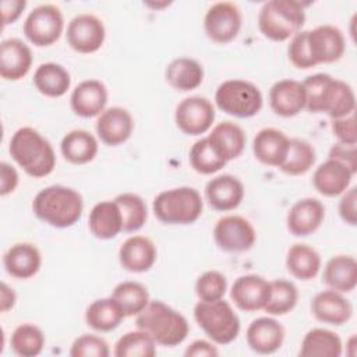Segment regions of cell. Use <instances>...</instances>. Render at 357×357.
Here are the masks:
<instances>
[{"instance_id":"cell-34","label":"cell","mask_w":357,"mask_h":357,"mask_svg":"<svg viewBox=\"0 0 357 357\" xmlns=\"http://www.w3.org/2000/svg\"><path fill=\"white\" fill-rule=\"evenodd\" d=\"M33 85L47 98H60L71 86L70 73L59 63H42L33 73Z\"/></svg>"},{"instance_id":"cell-46","label":"cell","mask_w":357,"mask_h":357,"mask_svg":"<svg viewBox=\"0 0 357 357\" xmlns=\"http://www.w3.org/2000/svg\"><path fill=\"white\" fill-rule=\"evenodd\" d=\"M287 57L290 63L297 68L308 70L315 67L307 43V31H300L290 39L287 46Z\"/></svg>"},{"instance_id":"cell-41","label":"cell","mask_w":357,"mask_h":357,"mask_svg":"<svg viewBox=\"0 0 357 357\" xmlns=\"http://www.w3.org/2000/svg\"><path fill=\"white\" fill-rule=\"evenodd\" d=\"M271 293L264 308L269 315H286L294 310L298 301V290L296 284L286 279L271 280Z\"/></svg>"},{"instance_id":"cell-19","label":"cell","mask_w":357,"mask_h":357,"mask_svg":"<svg viewBox=\"0 0 357 357\" xmlns=\"http://www.w3.org/2000/svg\"><path fill=\"white\" fill-rule=\"evenodd\" d=\"M107 88L99 79L81 81L71 92V110L84 119L98 117L107 105Z\"/></svg>"},{"instance_id":"cell-20","label":"cell","mask_w":357,"mask_h":357,"mask_svg":"<svg viewBox=\"0 0 357 357\" xmlns=\"http://www.w3.org/2000/svg\"><path fill=\"white\" fill-rule=\"evenodd\" d=\"M31 47L18 38L4 39L0 45V77L6 81L24 78L32 67Z\"/></svg>"},{"instance_id":"cell-26","label":"cell","mask_w":357,"mask_h":357,"mask_svg":"<svg viewBox=\"0 0 357 357\" xmlns=\"http://www.w3.org/2000/svg\"><path fill=\"white\" fill-rule=\"evenodd\" d=\"M353 176L354 173L346 165L328 158L315 169L312 185L324 197H337L350 187Z\"/></svg>"},{"instance_id":"cell-25","label":"cell","mask_w":357,"mask_h":357,"mask_svg":"<svg viewBox=\"0 0 357 357\" xmlns=\"http://www.w3.org/2000/svg\"><path fill=\"white\" fill-rule=\"evenodd\" d=\"M290 138L280 130L265 127L259 130L252 139V152L255 159L266 166L280 167L289 151Z\"/></svg>"},{"instance_id":"cell-3","label":"cell","mask_w":357,"mask_h":357,"mask_svg":"<svg viewBox=\"0 0 357 357\" xmlns=\"http://www.w3.org/2000/svg\"><path fill=\"white\" fill-rule=\"evenodd\" d=\"M8 152L14 162L31 177H46L54 170V149L33 127L18 128L10 139Z\"/></svg>"},{"instance_id":"cell-28","label":"cell","mask_w":357,"mask_h":357,"mask_svg":"<svg viewBox=\"0 0 357 357\" xmlns=\"http://www.w3.org/2000/svg\"><path fill=\"white\" fill-rule=\"evenodd\" d=\"M206 138L219 156L226 162L234 160L243 153L247 139L243 128L233 121L218 123Z\"/></svg>"},{"instance_id":"cell-16","label":"cell","mask_w":357,"mask_h":357,"mask_svg":"<svg viewBox=\"0 0 357 357\" xmlns=\"http://www.w3.org/2000/svg\"><path fill=\"white\" fill-rule=\"evenodd\" d=\"M325 219V206L318 198L307 197L296 201L286 216L287 230L296 237L315 233Z\"/></svg>"},{"instance_id":"cell-14","label":"cell","mask_w":357,"mask_h":357,"mask_svg":"<svg viewBox=\"0 0 357 357\" xmlns=\"http://www.w3.org/2000/svg\"><path fill=\"white\" fill-rule=\"evenodd\" d=\"M307 43L315 66L335 63L342 59L346 50L343 32L331 24L318 25L307 31Z\"/></svg>"},{"instance_id":"cell-9","label":"cell","mask_w":357,"mask_h":357,"mask_svg":"<svg viewBox=\"0 0 357 357\" xmlns=\"http://www.w3.org/2000/svg\"><path fill=\"white\" fill-rule=\"evenodd\" d=\"M25 38L38 47L53 45L64 29V17L54 4H40L26 15L24 21Z\"/></svg>"},{"instance_id":"cell-30","label":"cell","mask_w":357,"mask_h":357,"mask_svg":"<svg viewBox=\"0 0 357 357\" xmlns=\"http://www.w3.org/2000/svg\"><path fill=\"white\" fill-rule=\"evenodd\" d=\"M88 227L93 237L99 240H112L123 231V218L116 201L95 204L89 212Z\"/></svg>"},{"instance_id":"cell-47","label":"cell","mask_w":357,"mask_h":357,"mask_svg":"<svg viewBox=\"0 0 357 357\" xmlns=\"http://www.w3.org/2000/svg\"><path fill=\"white\" fill-rule=\"evenodd\" d=\"M331 128L333 135L337 138V142L356 145L357 144V130H356V117L354 113L333 119L331 123Z\"/></svg>"},{"instance_id":"cell-27","label":"cell","mask_w":357,"mask_h":357,"mask_svg":"<svg viewBox=\"0 0 357 357\" xmlns=\"http://www.w3.org/2000/svg\"><path fill=\"white\" fill-rule=\"evenodd\" d=\"M6 272L15 279H29L42 265V254L32 243H15L3 255Z\"/></svg>"},{"instance_id":"cell-10","label":"cell","mask_w":357,"mask_h":357,"mask_svg":"<svg viewBox=\"0 0 357 357\" xmlns=\"http://www.w3.org/2000/svg\"><path fill=\"white\" fill-rule=\"evenodd\" d=\"M216 245L226 252H245L252 248L257 233L251 222L240 215H226L213 227Z\"/></svg>"},{"instance_id":"cell-39","label":"cell","mask_w":357,"mask_h":357,"mask_svg":"<svg viewBox=\"0 0 357 357\" xmlns=\"http://www.w3.org/2000/svg\"><path fill=\"white\" fill-rule=\"evenodd\" d=\"M123 218V231L135 233L144 227L148 219L145 201L134 192H123L114 198Z\"/></svg>"},{"instance_id":"cell-33","label":"cell","mask_w":357,"mask_h":357,"mask_svg":"<svg viewBox=\"0 0 357 357\" xmlns=\"http://www.w3.org/2000/svg\"><path fill=\"white\" fill-rule=\"evenodd\" d=\"M165 77L167 84L176 91L188 92L202 84L204 68L191 57H177L167 64Z\"/></svg>"},{"instance_id":"cell-37","label":"cell","mask_w":357,"mask_h":357,"mask_svg":"<svg viewBox=\"0 0 357 357\" xmlns=\"http://www.w3.org/2000/svg\"><path fill=\"white\" fill-rule=\"evenodd\" d=\"M112 297L119 303L126 317H137L151 301L146 287L134 280H126L116 284Z\"/></svg>"},{"instance_id":"cell-29","label":"cell","mask_w":357,"mask_h":357,"mask_svg":"<svg viewBox=\"0 0 357 357\" xmlns=\"http://www.w3.org/2000/svg\"><path fill=\"white\" fill-rule=\"evenodd\" d=\"M324 283L339 293H350L357 286V262L351 255H333L324 266Z\"/></svg>"},{"instance_id":"cell-51","label":"cell","mask_w":357,"mask_h":357,"mask_svg":"<svg viewBox=\"0 0 357 357\" xmlns=\"http://www.w3.org/2000/svg\"><path fill=\"white\" fill-rule=\"evenodd\" d=\"M1 14H3V26L14 24L22 14L26 7L25 0H3L1 1Z\"/></svg>"},{"instance_id":"cell-4","label":"cell","mask_w":357,"mask_h":357,"mask_svg":"<svg viewBox=\"0 0 357 357\" xmlns=\"http://www.w3.org/2000/svg\"><path fill=\"white\" fill-rule=\"evenodd\" d=\"M135 325L146 332L158 346L165 347L178 346L190 332L187 318L160 300H151L135 317Z\"/></svg>"},{"instance_id":"cell-22","label":"cell","mask_w":357,"mask_h":357,"mask_svg":"<svg viewBox=\"0 0 357 357\" xmlns=\"http://www.w3.org/2000/svg\"><path fill=\"white\" fill-rule=\"evenodd\" d=\"M312 315L324 324L340 326L353 315L351 303L336 290L328 289L317 293L311 300Z\"/></svg>"},{"instance_id":"cell-31","label":"cell","mask_w":357,"mask_h":357,"mask_svg":"<svg viewBox=\"0 0 357 357\" xmlns=\"http://www.w3.org/2000/svg\"><path fill=\"white\" fill-rule=\"evenodd\" d=\"M98 149L99 144L96 137L82 128L68 131L60 142L63 158L73 165H86L92 162Z\"/></svg>"},{"instance_id":"cell-6","label":"cell","mask_w":357,"mask_h":357,"mask_svg":"<svg viewBox=\"0 0 357 357\" xmlns=\"http://www.w3.org/2000/svg\"><path fill=\"white\" fill-rule=\"evenodd\" d=\"M204 201L194 187H176L159 192L152 202L158 220L166 225H191L199 219Z\"/></svg>"},{"instance_id":"cell-24","label":"cell","mask_w":357,"mask_h":357,"mask_svg":"<svg viewBox=\"0 0 357 357\" xmlns=\"http://www.w3.org/2000/svg\"><path fill=\"white\" fill-rule=\"evenodd\" d=\"M269 106L278 116H297L301 110L305 109V95L303 84L291 78L276 81L269 89Z\"/></svg>"},{"instance_id":"cell-36","label":"cell","mask_w":357,"mask_h":357,"mask_svg":"<svg viewBox=\"0 0 357 357\" xmlns=\"http://www.w3.org/2000/svg\"><path fill=\"white\" fill-rule=\"evenodd\" d=\"M126 318L119 303L110 296L92 301L85 311V322L96 332L114 331Z\"/></svg>"},{"instance_id":"cell-45","label":"cell","mask_w":357,"mask_h":357,"mask_svg":"<svg viewBox=\"0 0 357 357\" xmlns=\"http://www.w3.org/2000/svg\"><path fill=\"white\" fill-rule=\"evenodd\" d=\"M110 354V349L107 342L93 333H84L78 336L71 347V357H107Z\"/></svg>"},{"instance_id":"cell-17","label":"cell","mask_w":357,"mask_h":357,"mask_svg":"<svg viewBox=\"0 0 357 357\" xmlns=\"http://www.w3.org/2000/svg\"><path fill=\"white\" fill-rule=\"evenodd\" d=\"M134 119L131 113L120 106L106 107L96 120L98 138L109 146L124 144L132 134Z\"/></svg>"},{"instance_id":"cell-42","label":"cell","mask_w":357,"mask_h":357,"mask_svg":"<svg viewBox=\"0 0 357 357\" xmlns=\"http://www.w3.org/2000/svg\"><path fill=\"white\" fill-rule=\"evenodd\" d=\"M155 340L144 331H130L124 333L114 344L116 357H153L156 354Z\"/></svg>"},{"instance_id":"cell-44","label":"cell","mask_w":357,"mask_h":357,"mask_svg":"<svg viewBox=\"0 0 357 357\" xmlns=\"http://www.w3.org/2000/svg\"><path fill=\"white\" fill-rule=\"evenodd\" d=\"M227 290V280L219 271H206L195 282V294L199 301H215L223 298Z\"/></svg>"},{"instance_id":"cell-54","label":"cell","mask_w":357,"mask_h":357,"mask_svg":"<svg viewBox=\"0 0 357 357\" xmlns=\"http://www.w3.org/2000/svg\"><path fill=\"white\" fill-rule=\"evenodd\" d=\"M170 3H146V6L149 7H153V8H160V7H165V6H169Z\"/></svg>"},{"instance_id":"cell-12","label":"cell","mask_w":357,"mask_h":357,"mask_svg":"<svg viewBox=\"0 0 357 357\" xmlns=\"http://www.w3.org/2000/svg\"><path fill=\"white\" fill-rule=\"evenodd\" d=\"M68 46L82 54L98 52L106 39L103 21L93 14L82 13L73 17L66 29Z\"/></svg>"},{"instance_id":"cell-50","label":"cell","mask_w":357,"mask_h":357,"mask_svg":"<svg viewBox=\"0 0 357 357\" xmlns=\"http://www.w3.org/2000/svg\"><path fill=\"white\" fill-rule=\"evenodd\" d=\"M20 177L17 169L7 163V162H0V194L1 197H6L11 192L15 191L18 185Z\"/></svg>"},{"instance_id":"cell-52","label":"cell","mask_w":357,"mask_h":357,"mask_svg":"<svg viewBox=\"0 0 357 357\" xmlns=\"http://www.w3.org/2000/svg\"><path fill=\"white\" fill-rule=\"evenodd\" d=\"M219 354L213 342H208L204 339L194 340L190 343L184 351L185 357H216Z\"/></svg>"},{"instance_id":"cell-38","label":"cell","mask_w":357,"mask_h":357,"mask_svg":"<svg viewBox=\"0 0 357 357\" xmlns=\"http://www.w3.org/2000/svg\"><path fill=\"white\" fill-rule=\"evenodd\" d=\"M317 160L314 146L300 138H290L289 151L284 162L280 165V170L289 176L305 174Z\"/></svg>"},{"instance_id":"cell-40","label":"cell","mask_w":357,"mask_h":357,"mask_svg":"<svg viewBox=\"0 0 357 357\" xmlns=\"http://www.w3.org/2000/svg\"><path fill=\"white\" fill-rule=\"evenodd\" d=\"M45 333L43 331L33 324H21L18 325L10 339L13 351L21 357H35L42 353L45 346Z\"/></svg>"},{"instance_id":"cell-18","label":"cell","mask_w":357,"mask_h":357,"mask_svg":"<svg viewBox=\"0 0 357 357\" xmlns=\"http://www.w3.org/2000/svg\"><path fill=\"white\" fill-rule=\"evenodd\" d=\"M284 335V328L278 319L272 317H259L248 325L245 340L254 353L273 354L282 347Z\"/></svg>"},{"instance_id":"cell-43","label":"cell","mask_w":357,"mask_h":357,"mask_svg":"<svg viewBox=\"0 0 357 357\" xmlns=\"http://www.w3.org/2000/svg\"><path fill=\"white\" fill-rule=\"evenodd\" d=\"M188 160L192 167L199 174H213L226 166V160H223L219 153L213 149L208 138H201L195 141L190 149Z\"/></svg>"},{"instance_id":"cell-35","label":"cell","mask_w":357,"mask_h":357,"mask_svg":"<svg viewBox=\"0 0 357 357\" xmlns=\"http://www.w3.org/2000/svg\"><path fill=\"white\" fill-rule=\"evenodd\" d=\"M286 268L293 278L298 280H311L321 271V255L314 247L304 243H296L287 250Z\"/></svg>"},{"instance_id":"cell-49","label":"cell","mask_w":357,"mask_h":357,"mask_svg":"<svg viewBox=\"0 0 357 357\" xmlns=\"http://www.w3.org/2000/svg\"><path fill=\"white\" fill-rule=\"evenodd\" d=\"M328 158L346 165L356 174V172H357V145L336 142L335 145L331 146Z\"/></svg>"},{"instance_id":"cell-8","label":"cell","mask_w":357,"mask_h":357,"mask_svg":"<svg viewBox=\"0 0 357 357\" xmlns=\"http://www.w3.org/2000/svg\"><path fill=\"white\" fill-rule=\"evenodd\" d=\"M216 106L226 114L248 119L258 114L264 105L259 88L245 79H226L215 92Z\"/></svg>"},{"instance_id":"cell-15","label":"cell","mask_w":357,"mask_h":357,"mask_svg":"<svg viewBox=\"0 0 357 357\" xmlns=\"http://www.w3.org/2000/svg\"><path fill=\"white\" fill-rule=\"evenodd\" d=\"M271 293V283L255 273L238 276L230 290V298L237 308L252 312L264 310Z\"/></svg>"},{"instance_id":"cell-21","label":"cell","mask_w":357,"mask_h":357,"mask_svg":"<svg viewBox=\"0 0 357 357\" xmlns=\"http://www.w3.org/2000/svg\"><path fill=\"white\" fill-rule=\"evenodd\" d=\"M158 258L155 243L146 236H131L120 245L119 261L120 265L132 273H142L149 271Z\"/></svg>"},{"instance_id":"cell-48","label":"cell","mask_w":357,"mask_h":357,"mask_svg":"<svg viewBox=\"0 0 357 357\" xmlns=\"http://www.w3.org/2000/svg\"><path fill=\"white\" fill-rule=\"evenodd\" d=\"M342 220L350 226L357 225V188L349 187L340 197L337 205Z\"/></svg>"},{"instance_id":"cell-11","label":"cell","mask_w":357,"mask_h":357,"mask_svg":"<svg viewBox=\"0 0 357 357\" xmlns=\"http://www.w3.org/2000/svg\"><path fill=\"white\" fill-rule=\"evenodd\" d=\"M241 11L237 4L230 1H218L212 4L204 17V31L206 36L219 45L236 39L241 29Z\"/></svg>"},{"instance_id":"cell-1","label":"cell","mask_w":357,"mask_h":357,"mask_svg":"<svg viewBox=\"0 0 357 357\" xmlns=\"http://www.w3.org/2000/svg\"><path fill=\"white\" fill-rule=\"evenodd\" d=\"M305 93V110L325 113L332 120L354 113L356 95L353 88L326 73L308 75L303 82Z\"/></svg>"},{"instance_id":"cell-53","label":"cell","mask_w":357,"mask_h":357,"mask_svg":"<svg viewBox=\"0 0 357 357\" xmlns=\"http://www.w3.org/2000/svg\"><path fill=\"white\" fill-rule=\"evenodd\" d=\"M17 301V294L13 287H10L7 283H1L0 289V311L7 312L8 310H13Z\"/></svg>"},{"instance_id":"cell-7","label":"cell","mask_w":357,"mask_h":357,"mask_svg":"<svg viewBox=\"0 0 357 357\" xmlns=\"http://www.w3.org/2000/svg\"><path fill=\"white\" fill-rule=\"evenodd\" d=\"M194 319L204 333L219 346L234 342L240 333V318L230 303L223 298L215 301H198L194 305Z\"/></svg>"},{"instance_id":"cell-5","label":"cell","mask_w":357,"mask_h":357,"mask_svg":"<svg viewBox=\"0 0 357 357\" xmlns=\"http://www.w3.org/2000/svg\"><path fill=\"white\" fill-rule=\"evenodd\" d=\"M257 22L266 39L284 42L301 31L305 22L304 4L297 0H269L262 4Z\"/></svg>"},{"instance_id":"cell-2","label":"cell","mask_w":357,"mask_h":357,"mask_svg":"<svg viewBox=\"0 0 357 357\" xmlns=\"http://www.w3.org/2000/svg\"><path fill=\"white\" fill-rule=\"evenodd\" d=\"M35 216L43 223L66 229L75 225L84 211L82 195L67 185L53 184L42 188L32 201Z\"/></svg>"},{"instance_id":"cell-32","label":"cell","mask_w":357,"mask_h":357,"mask_svg":"<svg viewBox=\"0 0 357 357\" xmlns=\"http://www.w3.org/2000/svg\"><path fill=\"white\" fill-rule=\"evenodd\" d=\"M343 351L342 339L331 329H310L300 344V357H340Z\"/></svg>"},{"instance_id":"cell-23","label":"cell","mask_w":357,"mask_h":357,"mask_svg":"<svg viewBox=\"0 0 357 357\" xmlns=\"http://www.w3.org/2000/svg\"><path fill=\"white\" fill-rule=\"evenodd\" d=\"M205 198L215 211H233L244 198V185L233 174H219L206 183Z\"/></svg>"},{"instance_id":"cell-13","label":"cell","mask_w":357,"mask_h":357,"mask_svg":"<svg viewBox=\"0 0 357 357\" xmlns=\"http://www.w3.org/2000/svg\"><path fill=\"white\" fill-rule=\"evenodd\" d=\"M174 121L187 135H201L211 130L215 121V107L205 96L184 98L176 107Z\"/></svg>"}]
</instances>
